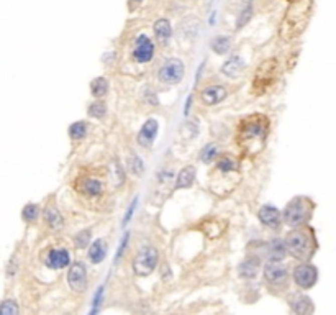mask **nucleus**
<instances>
[{"instance_id": "1", "label": "nucleus", "mask_w": 336, "mask_h": 315, "mask_svg": "<svg viewBox=\"0 0 336 315\" xmlns=\"http://www.w3.org/2000/svg\"><path fill=\"white\" fill-rule=\"evenodd\" d=\"M267 135V119L264 115L248 117L238 128V145L246 156H254L264 146Z\"/></svg>"}, {"instance_id": "2", "label": "nucleus", "mask_w": 336, "mask_h": 315, "mask_svg": "<svg viewBox=\"0 0 336 315\" xmlns=\"http://www.w3.org/2000/svg\"><path fill=\"white\" fill-rule=\"evenodd\" d=\"M285 245H287L289 253L298 261H308L313 255V240L310 237L308 232L305 230H294L287 235L285 238Z\"/></svg>"}, {"instance_id": "3", "label": "nucleus", "mask_w": 336, "mask_h": 315, "mask_svg": "<svg viewBox=\"0 0 336 315\" xmlns=\"http://www.w3.org/2000/svg\"><path fill=\"white\" fill-rule=\"evenodd\" d=\"M310 212H312V203H310V200L303 199V197H295L294 200H290L287 203L282 217L289 227H298V225H303L305 222L310 219Z\"/></svg>"}, {"instance_id": "4", "label": "nucleus", "mask_w": 336, "mask_h": 315, "mask_svg": "<svg viewBox=\"0 0 336 315\" xmlns=\"http://www.w3.org/2000/svg\"><path fill=\"white\" fill-rule=\"evenodd\" d=\"M277 76V61L276 59H267L258 67L256 74H254V82L253 90L256 94H264L266 89L276 81Z\"/></svg>"}, {"instance_id": "5", "label": "nucleus", "mask_w": 336, "mask_h": 315, "mask_svg": "<svg viewBox=\"0 0 336 315\" xmlns=\"http://www.w3.org/2000/svg\"><path fill=\"white\" fill-rule=\"evenodd\" d=\"M158 251L153 246H145L136 255L133 261V271L136 276H148L151 274L158 264Z\"/></svg>"}, {"instance_id": "6", "label": "nucleus", "mask_w": 336, "mask_h": 315, "mask_svg": "<svg viewBox=\"0 0 336 315\" xmlns=\"http://www.w3.org/2000/svg\"><path fill=\"white\" fill-rule=\"evenodd\" d=\"M184 63L179 59H167L166 63L163 64V67L159 69V79L163 81L164 84H169V85H174V84H179L182 81L184 77Z\"/></svg>"}, {"instance_id": "7", "label": "nucleus", "mask_w": 336, "mask_h": 315, "mask_svg": "<svg viewBox=\"0 0 336 315\" xmlns=\"http://www.w3.org/2000/svg\"><path fill=\"white\" fill-rule=\"evenodd\" d=\"M294 279L298 287L302 289H310L315 286L316 279H318V271L310 264H298L294 269Z\"/></svg>"}, {"instance_id": "8", "label": "nucleus", "mask_w": 336, "mask_h": 315, "mask_svg": "<svg viewBox=\"0 0 336 315\" xmlns=\"http://www.w3.org/2000/svg\"><path fill=\"white\" fill-rule=\"evenodd\" d=\"M67 282L72 291L76 292H84L87 289V273H85V266L80 261L72 263V266L67 273Z\"/></svg>"}, {"instance_id": "9", "label": "nucleus", "mask_w": 336, "mask_h": 315, "mask_svg": "<svg viewBox=\"0 0 336 315\" xmlns=\"http://www.w3.org/2000/svg\"><path fill=\"white\" fill-rule=\"evenodd\" d=\"M154 56V45L146 35H140L135 41V49H133V58L138 63H148Z\"/></svg>"}, {"instance_id": "10", "label": "nucleus", "mask_w": 336, "mask_h": 315, "mask_svg": "<svg viewBox=\"0 0 336 315\" xmlns=\"http://www.w3.org/2000/svg\"><path fill=\"white\" fill-rule=\"evenodd\" d=\"M264 279L272 286H279L287 279V271L282 264H279V261H272L264 266Z\"/></svg>"}, {"instance_id": "11", "label": "nucleus", "mask_w": 336, "mask_h": 315, "mask_svg": "<svg viewBox=\"0 0 336 315\" xmlns=\"http://www.w3.org/2000/svg\"><path fill=\"white\" fill-rule=\"evenodd\" d=\"M158 128H159L158 122L154 120V119H149L145 123V125L141 127V130H140V133H138V143L143 148H149V146H151L154 138H156V135H158Z\"/></svg>"}, {"instance_id": "12", "label": "nucleus", "mask_w": 336, "mask_h": 315, "mask_svg": "<svg viewBox=\"0 0 336 315\" xmlns=\"http://www.w3.org/2000/svg\"><path fill=\"white\" fill-rule=\"evenodd\" d=\"M259 220L263 222L266 227L272 228V230H277L281 227V214H279L277 208H274L271 205H264L259 210Z\"/></svg>"}, {"instance_id": "13", "label": "nucleus", "mask_w": 336, "mask_h": 315, "mask_svg": "<svg viewBox=\"0 0 336 315\" xmlns=\"http://www.w3.org/2000/svg\"><path fill=\"white\" fill-rule=\"evenodd\" d=\"M69 261H71L69 251L64 250V248H58V250L49 251L48 259H46L48 266L53 268V269H63L69 264Z\"/></svg>"}, {"instance_id": "14", "label": "nucleus", "mask_w": 336, "mask_h": 315, "mask_svg": "<svg viewBox=\"0 0 336 315\" xmlns=\"http://www.w3.org/2000/svg\"><path fill=\"white\" fill-rule=\"evenodd\" d=\"M227 97V89L220 87V85H211V87H205L202 90V100L207 105H215L221 102Z\"/></svg>"}, {"instance_id": "15", "label": "nucleus", "mask_w": 336, "mask_h": 315, "mask_svg": "<svg viewBox=\"0 0 336 315\" xmlns=\"http://www.w3.org/2000/svg\"><path fill=\"white\" fill-rule=\"evenodd\" d=\"M245 66H246L245 61H243L240 56H233V58H230L225 64H223L221 72L228 77H236L245 71Z\"/></svg>"}, {"instance_id": "16", "label": "nucleus", "mask_w": 336, "mask_h": 315, "mask_svg": "<svg viewBox=\"0 0 336 315\" xmlns=\"http://www.w3.org/2000/svg\"><path fill=\"white\" fill-rule=\"evenodd\" d=\"M105 255H107V243L103 240H95L89 250V259L94 264H98L103 261Z\"/></svg>"}, {"instance_id": "17", "label": "nucleus", "mask_w": 336, "mask_h": 315, "mask_svg": "<svg viewBox=\"0 0 336 315\" xmlns=\"http://www.w3.org/2000/svg\"><path fill=\"white\" fill-rule=\"evenodd\" d=\"M287 253V245H284L282 240H272L269 243V259L271 261H281Z\"/></svg>"}, {"instance_id": "18", "label": "nucleus", "mask_w": 336, "mask_h": 315, "mask_svg": "<svg viewBox=\"0 0 336 315\" xmlns=\"http://www.w3.org/2000/svg\"><path fill=\"white\" fill-rule=\"evenodd\" d=\"M292 310L298 315H303V313H312L313 312V305H312V300L308 297H305V295H297L292 302Z\"/></svg>"}, {"instance_id": "19", "label": "nucleus", "mask_w": 336, "mask_h": 315, "mask_svg": "<svg viewBox=\"0 0 336 315\" xmlns=\"http://www.w3.org/2000/svg\"><path fill=\"white\" fill-rule=\"evenodd\" d=\"M194 179H195V169L192 168V166H187V168H184L182 171L179 172L176 187H177V189L190 187L192 184H194Z\"/></svg>"}, {"instance_id": "20", "label": "nucleus", "mask_w": 336, "mask_h": 315, "mask_svg": "<svg viewBox=\"0 0 336 315\" xmlns=\"http://www.w3.org/2000/svg\"><path fill=\"white\" fill-rule=\"evenodd\" d=\"M154 33H156L158 40L161 43H166L167 40L171 38V23L166 20V18H161V20H158L156 23H154Z\"/></svg>"}, {"instance_id": "21", "label": "nucleus", "mask_w": 336, "mask_h": 315, "mask_svg": "<svg viewBox=\"0 0 336 315\" xmlns=\"http://www.w3.org/2000/svg\"><path fill=\"white\" fill-rule=\"evenodd\" d=\"M258 271H259V263H258V259H254V258H250V259H246V261H243L240 266V274L243 277H250V279H253V277L258 274Z\"/></svg>"}, {"instance_id": "22", "label": "nucleus", "mask_w": 336, "mask_h": 315, "mask_svg": "<svg viewBox=\"0 0 336 315\" xmlns=\"http://www.w3.org/2000/svg\"><path fill=\"white\" fill-rule=\"evenodd\" d=\"M82 192L85 195H90V197H95L102 192V184L100 181H97V179H84L82 181Z\"/></svg>"}, {"instance_id": "23", "label": "nucleus", "mask_w": 336, "mask_h": 315, "mask_svg": "<svg viewBox=\"0 0 336 315\" xmlns=\"http://www.w3.org/2000/svg\"><path fill=\"white\" fill-rule=\"evenodd\" d=\"M45 220L51 228H59L63 225V217H61V214L58 212V208L51 207V205L45 210Z\"/></svg>"}, {"instance_id": "24", "label": "nucleus", "mask_w": 336, "mask_h": 315, "mask_svg": "<svg viewBox=\"0 0 336 315\" xmlns=\"http://www.w3.org/2000/svg\"><path fill=\"white\" fill-rule=\"evenodd\" d=\"M107 90H108V81L105 77H97L95 81L90 84L92 95L97 97V98L103 97L105 94H107Z\"/></svg>"}, {"instance_id": "25", "label": "nucleus", "mask_w": 336, "mask_h": 315, "mask_svg": "<svg viewBox=\"0 0 336 315\" xmlns=\"http://www.w3.org/2000/svg\"><path fill=\"white\" fill-rule=\"evenodd\" d=\"M211 49H213L216 54L228 53L230 38H227V36H216V38H213V41H211Z\"/></svg>"}, {"instance_id": "26", "label": "nucleus", "mask_w": 336, "mask_h": 315, "mask_svg": "<svg viewBox=\"0 0 336 315\" xmlns=\"http://www.w3.org/2000/svg\"><path fill=\"white\" fill-rule=\"evenodd\" d=\"M85 133H87V125H85L84 122H76V123H72L71 128H69V135H71V138H72V140H80V138H84V137H85Z\"/></svg>"}, {"instance_id": "27", "label": "nucleus", "mask_w": 336, "mask_h": 315, "mask_svg": "<svg viewBox=\"0 0 336 315\" xmlns=\"http://www.w3.org/2000/svg\"><path fill=\"white\" fill-rule=\"evenodd\" d=\"M87 114L90 117H94V119H102V117L107 114V105L103 102H94L87 110Z\"/></svg>"}, {"instance_id": "28", "label": "nucleus", "mask_w": 336, "mask_h": 315, "mask_svg": "<svg viewBox=\"0 0 336 315\" xmlns=\"http://www.w3.org/2000/svg\"><path fill=\"white\" fill-rule=\"evenodd\" d=\"M38 214H40V207L36 205V203H28V205L23 207L22 217L27 222H33L36 217H38Z\"/></svg>"}, {"instance_id": "29", "label": "nucleus", "mask_w": 336, "mask_h": 315, "mask_svg": "<svg viewBox=\"0 0 336 315\" xmlns=\"http://www.w3.org/2000/svg\"><path fill=\"white\" fill-rule=\"evenodd\" d=\"M216 154H218V148H216L215 145H208L203 148V151L200 154V159L202 163H210L213 161V159L216 158Z\"/></svg>"}, {"instance_id": "30", "label": "nucleus", "mask_w": 336, "mask_h": 315, "mask_svg": "<svg viewBox=\"0 0 336 315\" xmlns=\"http://www.w3.org/2000/svg\"><path fill=\"white\" fill-rule=\"evenodd\" d=\"M0 313L2 315H17L18 307L15 304V300H4L2 305H0Z\"/></svg>"}, {"instance_id": "31", "label": "nucleus", "mask_w": 336, "mask_h": 315, "mask_svg": "<svg viewBox=\"0 0 336 315\" xmlns=\"http://www.w3.org/2000/svg\"><path fill=\"white\" fill-rule=\"evenodd\" d=\"M89 240H90V230H82L76 235L74 243H76L77 248H85L87 243H89Z\"/></svg>"}, {"instance_id": "32", "label": "nucleus", "mask_w": 336, "mask_h": 315, "mask_svg": "<svg viewBox=\"0 0 336 315\" xmlns=\"http://www.w3.org/2000/svg\"><path fill=\"white\" fill-rule=\"evenodd\" d=\"M251 14H253V9L250 7V5H248V7L241 12V17H240V20H238V28H243L248 22H250Z\"/></svg>"}, {"instance_id": "33", "label": "nucleus", "mask_w": 336, "mask_h": 315, "mask_svg": "<svg viewBox=\"0 0 336 315\" xmlns=\"http://www.w3.org/2000/svg\"><path fill=\"white\" fill-rule=\"evenodd\" d=\"M130 166H132V169L136 172V174H141V172H143V163H141V159L136 156V154H133L132 159H130Z\"/></svg>"}, {"instance_id": "34", "label": "nucleus", "mask_w": 336, "mask_h": 315, "mask_svg": "<svg viewBox=\"0 0 336 315\" xmlns=\"http://www.w3.org/2000/svg\"><path fill=\"white\" fill-rule=\"evenodd\" d=\"M135 205H136V200L133 202V205H132V207H130V208H128V212H127V217H125V224H127V222L130 220V217H132V215H133V210H135Z\"/></svg>"}, {"instance_id": "35", "label": "nucleus", "mask_w": 336, "mask_h": 315, "mask_svg": "<svg viewBox=\"0 0 336 315\" xmlns=\"http://www.w3.org/2000/svg\"><path fill=\"white\" fill-rule=\"evenodd\" d=\"M133 2H136V4H140V2H143V0H133Z\"/></svg>"}]
</instances>
